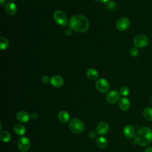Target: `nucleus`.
Returning a JSON list of instances; mask_svg holds the SVG:
<instances>
[{"label": "nucleus", "instance_id": "f257e3e1", "mask_svg": "<svg viewBox=\"0 0 152 152\" xmlns=\"http://www.w3.org/2000/svg\"><path fill=\"white\" fill-rule=\"evenodd\" d=\"M89 21L84 15L77 14L72 16L69 20V28L78 33L86 31L89 28Z\"/></svg>", "mask_w": 152, "mask_h": 152}, {"label": "nucleus", "instance_id": "f03ea898", "mask_svg": "<svg viewBox=\"0 0 152 152\" xmlns=\"http://www.w3.org/2000/svg\"><path fill=\"white\" fill-rule=\"evenodd\" d=\"M134 141L141 146H147L152 141V131L147 126L140 128L134 135Z\"/></svg>", "mask_w": 152, "mask_h": 152}, {"label": "nucleus", "instance_id": "7ed1b4c3", "mask_svg": "<svg viewBox=\"0 0 152 152\" xmlns=\"http://www.w3.org/2000/svg\"><path fill=\"white\" fill-rule=\"evenodd\" d=\"M69 129L74 134H81L85 129L84 124L79 119L72 118L69 121Z\"/></svg>", "mask_w": 152, "mask_h": 152}, {"label": "nucleus", "instance_id": "20e7f679", "mask_svg": "<svg viewBox=\"0 0 152 152\" xmlns=\"http://www.w3.org/2000/svg\"><path fill=\"white\" fill-rule=\"evenodd\" d=\"M55 21L61 26H65L67 24V16L66 14L62 10H56L53 15Z\"/></svg>", "mask_w": 152, "mask_h": 152}, {"label": "nucleus", "instance_id": "39448f33", "mask_svg": "<svg viewBox=\"0 0 152 152\" xmlns=\"http://www.w3.org/2000/svg\"><path fill=\"white\" fill-rule=\"evenodd\" d=\"M134 45L137 48H144L146 47L150 43L149 38L145 34H138L134 38Z\"/></svg>", "mask_w": 152, "mask_h": 152}, {"label": "nucleus", "instance_id": "423d86ee", "mask_svg": "<svg viewBox=\"0 0 152 152\" xmlns=\"http://www.w3.org/2000/svg\"><path fill=\"white\" fill-rule=\"evenodd\" d=\"M30 140L26 136L20 137L17 140V147L21 152L27 151L30 147Z\"/></svg>", "mask_w": 152, "mask_h": 152}, {"label": "nucleus", "instance_id": "0eeeda50", "mask_svg": "<svg viewBox=\"0 0 152 152\" xmlns=\"http://www.w3.org/2000/svg\"><path fill=\"white\" fill-rule=\"evenodd\" d=\"M95 87L96 89L102 93H107L110 88V85L108 81L103 78H101L96 81Z\"/></svg>", "mask_w": 152, "mask_h": 152}, {"label": "nucleus", "instance_id": "6e6552de", "mask_svg": "<svg viewBox=\"0 0 152 152\" xmlns=\"http://www.w3.org/2000/svg\"><path fill=\"white\" fill-rule=\"evenodd\" d=\"M130 26L129 20L125 17H122L119 18L116 23V28L121 31H125L127 30Z\"/></svg>", "mask_w": 152, "mask_h": 152}, {"label": "nucleus", "instance_id": "1a4fd4ad", "mask_svg": "<svg viewBox=\"0 0 152 152\" xmlns=\"http://www.w3.org/2000/svg\"><path fill=\"white\" fill-rule=\"evenodd\" d=\"M120 99V93L116 90H112L106 95V100L110 104L116 103Z\"/></svg>", "mask_w": 152, "mask_h": 152}, {"label": "nucleus", "instance_id": "9d476101", "mask_svg": "<svg viewBox=\"0 0 152 152\" xmlns=\"http://www.w3.org/2000/svg\"><path fill=\"white\" fill-rule=\"evenodd\" d=\"M109 131V124L104 121L100 122L98 124L96 127V132L100 135H104L106 134Z\"/></svg>", "mask_w": 152, "mask_h": 152}, {"label": "nucleus", "instance_id": "9b49d317", "mask_svg": "<svg viewBox=\"0 0 152 152\" xmlns=\"http://www.w3.org/2000/svg\"><path fill=\"white\" fill-rule=\"evenodd\" d=\"M50 84L55 87H61L63 86L64 81L63 78L59 75H54L50 78Z\"/></svg>", "mask_w": 152, "mask_h": 152}, {"label": "nucleus", "instance_id": "f8f14e48", "mask_svg": "<svg viewBox=\"0 0 152 152\" xmlns=\"http://www.w3.org/2000/svg\"><path fill=\"white\" fill-rule=\"evenodd\" d=\"M16 118L19 122L21 123H24L27 122L30 119V115L26 111L20 110L17 113Z\"/></svg>", "mask_w": 152, "mask_h": 152}, {"label": "nucleus", "instance_id": "ddd939ff", "mask_svg": "<svg viewBox=\"0 0 152 152\" xmlns=\"http://www.w3.org/2000/svg\"><path fill=\"white\" fill-rule=\"evenodd\" d=\"M118 105L119 108L124 111L128 110L131 106L130 101L128 98L126 97H122L119 99Z\"/></svg>", "mask_w": 152, "mask_h": 152}, {"label": "nucleus", "instance_id": "4468645a", "mask_svg": "<svg viewBox=\"0 0 152 152\" xmlns=\"http://www.w3.org/2000/svg\"><path fill=\"white\" fill-rule=\"evenodd\" d=\"M5 12L8 15H13L16 13L17 8L16 5L14 3L10 2H8L6 4L5 7Z\"/></svg>", "mask_w": 152, "mask_h": 152}, {"label": "nucleus", "instance_id": "2eb2a0df", "mask_svg": "<svg viewBox=\"0 0 152 152\" xmlns=\"http://www.w3.org/2000/svg\"><path fill=\"white\" fill-rule=\"evenodd\" d=\"M124 135L128 138H131L135 135V129L131 125H126L123 129Z\"/></svg>", "mask_w": 152, "mask_h": 152}, {"label": "nucleus", "instance_id": "dca6fc26", "mask_svg": "<svg viewBox=\"0 0 152 152\" xmlns=\"http://www.w3.org/2000/svg\"><path fill=\"white\" fill-rule=\"evenodd\" d=\"M58 119L62 123H66L70 121V115L65 110H61L58 114Z\"/></svg>", "mask_w": 152, "mask_h": 152}, {"label": "nucleus", "instance_id": "f3484780", "mask_svg": "<svg viewBox=\"0 0 152 152\" xmlns=\"http://www.w3.org/2000/svg\"><path fill=\"white\" fill-rule=\"evenodd\" d=\"M86 75L88 79L91 80H96L99 77V72L98 71L93 68H88L86 71Z\"/></svg>", "mask_w": 152, "mask_h": 152}, {"label": "nucleus", "instance_id": "a211bd4d", "mask_svg": "<svg viewBox=\"0 0 152 152\" xmlns=\"http://www.w3.org/2000/svg\"><path fill=\"white\" fill-rule=\"evenodd\" d=\"M96 144L99 148L104 149L107 147L108 145V142L107 140L104 137H100L96 139Z\"/></svg>", "mask_w": 152, "mask_h": 152}, {"label": "nucleus", "instance_id": "6ab92c4d", "mask_svg": "<svg viewBox=\"0 0 152 152\" xmlns=\"http://www.w3.org/2000/svg\"><path fill=\"white\" fill-rule=\"evenodd\" d=\"M14 131L18 135H23L25 134L26 127L21 124H16L14 126Z\"/></svg>", "mask_w": 152, "mask_h": 152}, {"label": "nucleus", "instance_id": "aec40b11", "mask_svg": "<svg viewBox=\"0 0 152 152\" xmlns=\"http://www.w3.org/2000/svg\"><path fill=\"white\" fill-rule=\"evenodd\" d=\"M0 139L2 142H8L11 139V135L7 131H1L0 132Z\"/></svg>", "mask_w": 152, "mask_h": 152}, {"label": "nucleus", "instance_id": "412c9836", "mask_svg": "<svg viewBox=\"0 0 152 152\" xmlns=\"http://www.w3.org/2000/svg\"><path fill=\"white\" fill-rule=\"evenodd\" d=\"M143 116L147 121H152V108L147 107L145 108L142 112Z\"/></svg>", "mask_w": 152, "mask_h": 152}, {"label": "nucleus", "instance_id": "4be33fe9", "mask_svg": "<svg viewBox=\"0 0 152 152\" xmlns=\"http://www.w3.org/2000/svg\"><path fill=\"white\" fill-rule=\"evenodd\" d=\"M0 39H1V49L2 50L6 49L9 46L10 42L8 40L7 38L4 37H1Z\"/></svg>", "mask_w": 152, "mask_h": 152}, {"label": "nucleus", "instance_id": "5701e85b", "mask_svg": "<svg viewBox=\"0 0 152 152\" xmlns=\"http://www.w3.org/2000/svg\"><path fill=\"white\" fill-rule=\"evenodd\" d=\"M129 93H130V90L126 86L122 87L120 89V91H119L120 94L123 96H127L129 94Z\"/></svg>", "mask_w": 152, "mask_h": 152}, {"label": "nucleus", "instance_id": "b1692460", "mask_svg": "<svg viewBox=\"0 0 152 152\" xmlns=\"http://www.w3.org/2000/svg\"><path fill=\"white\" fill-rule=\"evenodd\" d=\"M116 4L115 1H110L107 4V8L109 10H113L116 8Z\"/></svg>", "mask_w": 152, "mask_h": 152}, {"label": "nucleus", "instance_id": "393cba45", "mask_svg": "<svg viewBox=\"0 0 152 152\" xmlns=\"http://www.w3.org/2000/svg\"><path fill=\"white\" fill-rule=\"evenodd\" d=\"M130 53L131 56L134 57H137L139 55V51L137 48H132L130 49Z\"/></svg>", "mask_w": 152, "mask_h": 152}, {"label": "nucleus", "instance_id": "a878e982", "mask_svg": "<svg viewBox=\"0 0 152 152\" xmlns=\"http://www.w3.org/2000/svg\"><path fill=\"white\" fill-rule=\"evenodd\" d=\"M41 80H42V83H43L44 84H48L49 82L50 81V78L48 75H43L42 77Z\"/></svg>", "mask_w": 152, "mask_h": 152}, {"label": "nucleus", "instance_id": "bb28decb", "mask_svg": "<svg viewBox=\"0 0 152 152\" xmlns=\"http://www.w3.org/2000/svg\"><path fill=\"white\" fill-rule=\"evenodd\" d=\"M97 132L95 131H91L89 133H88V137L89 138H91V139H94L97 136Z\"/></svg>", "mask_w": 152, "mask_h": 152}, {"label": "nucleus", "instance_id": "cd10ccee", "mask_svg": "<svg viewBox=\"0 0 152 152\" xmlns=\"http://www.w3.org/2000/svg\"><path fill=\"white\" fill-rule=\"evenodd\" d=\"M72 30L70 28H67L65 30V34L67 36H70L72 34Z\"/></svg>", "mask_w": 152, "mask_h": 152}, {"label": "nucleus", "instance_id": "c85d7f7f", "mask_svg": "<svg viewBox=\"0 0 152 152\" xmlns=\"http://www.w3.org/2000/svg\"><path fill=\"white\" fill-rule=\"evenodd\" d=\"M37 113L36 112H33L31 113L30 115V118L31 119H36L37 118Z\"/></svg>", "mask_w": 152, "mask_h": 152}, {"label": "nucleus", "instance_id": "c756f323", "mask_svg": "<svg viewBox=\"0 0 152 152\" xmlns=\"http://www.w3.org/2000/svg\"><path fill=\"white\" fill-rule=\"evenodd\" d=\"M144 152H152V147H148L145 150Z\"/></svg>", "mask_w": 152, "mask_h": 152}, {"label": "nucleus", "instance_id": "7c9ffc66", "mask_svg": "<svg viewBox=\"0 0 152 152\" xmlns=\"http://www.w3.org/2000/svg\"><path fill=\"white\" fill-rule=\"evenodd\" d=\"M99 1L103 4H107L110 1V0H99Z\"/></svg>", "mask_w": 152, "mask_h": 152}, {"label": "nucleus", "instance_id": "2f4dec72", "mask_svg": "<svg viewBox=\"0 0 152 152\" xmlns=\"http://www.w3.org/2000/svg\"><path fill=\"white\" fill-rule=\"evenodd\" d=\"M6 2V0H1V2H0V4L1 5H4Z\"/></svg>", "mask_w": 152, "mask_h": 152}, {"label": "nucleus", "instance_id": "473e14b6", "mask_svg": "<svg viewBox=\"0 0 152 152\" xmlns=\"http://www.w3.org/2000/svg\"><path fill=\"white\" fill-rule=\"evenodd\" d=\"M151 103H152V97H151Z\"/></svg>", "mask_w": 152, "mask_h": 152}, {"label": "nucleus", "instance_id": "72a5a7b5", "mask_svg": "<svg viewBox=\"0 0 152 152\" xmlns=\"http://www.w3.org/2000/svg\"><path fill=\"white\" fill-rule=\"evenodd\" d=\"M9 1H14V0H9Z\"/></svg>", "mask_w": 152, "mask_h": 152}, {"label": "nucleus", "instance_id": "f704fd0d", "mask_svg": "<svg viewBox=\"0 0 152 152\" xmlns=\"http://www.w3.org/2000/svg\"><path fill=\"white\" fill-rule=\"evenodd\" d=\"M151 131H152V127H151Z\"/></svg>", "mask_w": 152, "mask_h": 152}, {"label": "nucleus", "instance_id": "c9c22d12", "mask_svg": "<svg viewBox=\"0 0 152 152\" xmlns=\"http://www.w3.org/2000/svg\"><path fill=\"white\" fill-rule=\"evenodd\" d=\"M96 1H99V0H96Z\"/></svg>", "mask_w": 152, "mask_h": 152}]
</instances>
